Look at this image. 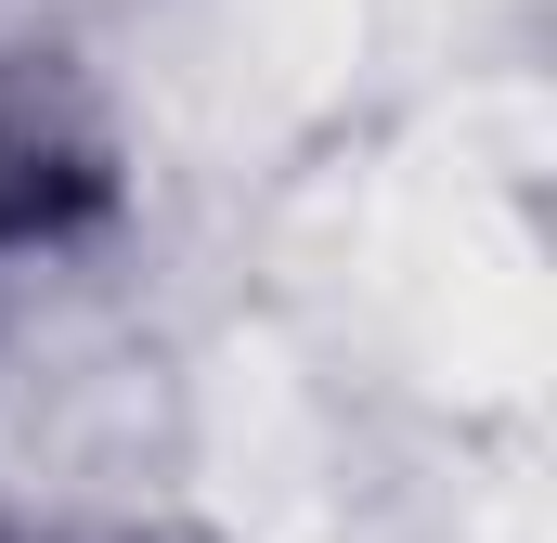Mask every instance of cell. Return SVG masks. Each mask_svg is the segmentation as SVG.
<instances>
[{
  "label": "cell",
  "mask_w": 557,
  "mask_h": 543,
  "mask_svg": "<svg viewBox=\"0 0 557 543\" xmlns=\"http://www.w3.org/2000/svg\"><path fill=\"white\" fill-rule=\"evenodd\" d=\"M117 207H131V168H117L91 78L52 39L0 26V285L39 260H78L91 233H117Z\"/></svg>",
  "instance_id": "1"
}]
</instances>
